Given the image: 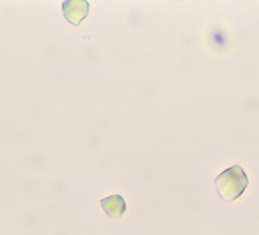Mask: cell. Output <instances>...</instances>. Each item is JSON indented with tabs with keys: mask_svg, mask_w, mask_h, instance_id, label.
<instances>
[{
	"mask_svg": "<svg viewBox=\"0 0 259 235\" xmlns=\"http://www.w3.org/2000/svg\"><path fill=\"white\" fill-rule=\"evenodd\" d=\"M249 180L244 170L234 166L222 172L214 180L219 195L226 201H233L242 196Z\"/></svg>",
	"mask_w": 259,
	"mask_h": 235,
	"instance_id": "6da1fadb",
	"label": "cell"
},
{
	"mask_svg": "<svg viewBox=\"0 0 259 235\" xmlns=\"http://www.w3.org/2000/svg\"><path fill=\"white\" fill-rule=\"evenodd\" d=\"M62 11L66 19L74 25H79L88 17L90 5L85 0H70L62 4Z\"/></svg>",
	"mask_w": 259,
	"mask_h": 235,
	"instance_id": "7a4b0ae2",
	"label": "cell"
}]
</instances>
